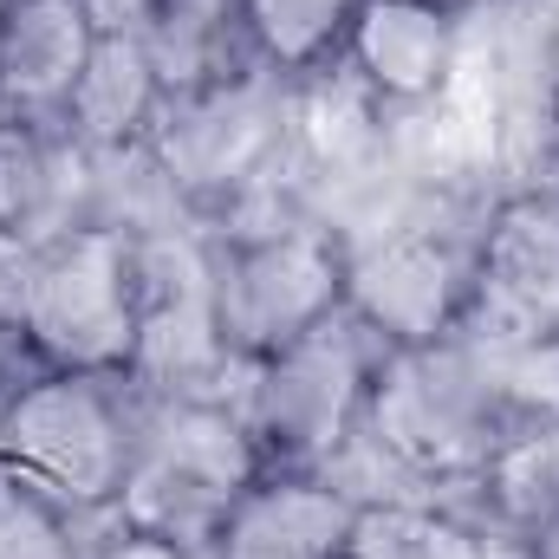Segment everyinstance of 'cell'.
<instances>
[{
  "label": "cell",
  "mask_w": 559,
  "mask_h": 559,
  "mask_svg": "<svg viewBox=\"0 0 559 559\" xmlns=\"http://www.w3.org/2000/svg\"><path fill=\"white\" fill-rule=\"evenodd\" d=\"M20 371V358H13V338H7V319H0V384Z\"/></svg>",
  "instance_id": "23"
},
{
  "label": "cell",
  "mask_w": 559,
  "mask_h": 559,
  "mask_svg": "<svg viewBox=\"0 0 559 559\" xmlns=\"http://www.w3.org/2000/svg\"><path fill=\"white\" fill-rule=\"evenodd\" d=\"M85 222L118 228V235H131V241H150V235L195 228L202 215L182 202V189H176V176L163 169L156 143H131V150L92 156V209H85Z\"/></svg>",
  "instance_id": "19"
},
{
  "label": "cell",
  "mask_w": 559,
  "mask_h": 559,
  "mask_svg": "<svg viewBox=\"0 0 559 559\" xmlns=\"http://www.w3.org/2000/svg\"><path fill=\"white\" fill-rule=\"evenodd\" d=\"M105 20L92 0H7L0 7V118L66 124Z\"/></svg>",
  "instance_id": "12"
},
{
  "label": "cell",
  "mask_w": 559,
  "mask_h": 559,
  "mask_svg": "<svg viewBox=\"0 0 559 559\" xmlns=\"http://www.w3.org/2000/svg\"><path fill=\"white\" fill-rule=\"evenodd\" d=\"M495 189L468 176L411 169L338 222L345 235V312L384 345H429L462 332L475 286V235Z\"/></svg>",
  "instance_id": "2"
},
{
  "label": "cell",
  "mask_w": 559,
  "mask_h": 559,
  "mask_svg": "<svg viewBox=\"0 0 559 559\" xmlns=\"http://www.w3.org/2000/svg\"><path fill=\"white\" fill-rule=\"evenodd\" d=\"M138 411L143 391L131 378L20 365L0 384V468L85 527H105L131 475Z\"/></svg>",
  "instance_id": "5"
},
{
  "label": "cell",
  "mask_w": 559,
  "mask_h": 559,
  "mask_svg": "<svg viewBox=\"0 0 559 559\" xmlns=\"http://www.w3.org/2000/svg\"><path fill=\"white\" fill-rule=\"evenodd\" d=\"M462 59H468V13L436 0H365L332 66L391 124H423L455 98Z\"/></svg>",
  "instance_id": "11"
},
{
  "label": "cell",
  "mask_w": 559,
  "mask_h": 559,
  "mask_svg": "<svg viewBox=\"0 0 559 559\" xmlns=\"http://www.w3.org/2000/svg\"><path fill=\"white\" fill-rule=\"evenodd\" d=\"M462 332L488 345H547L559 338V182H508L481 209L475 286Z\"/></svg>",
  "instance_id": "10"
},
{
  "label": "cell",
  "mask_w": 559,
  "mask_h": 559,
  "mask_svg": "<svg viewBox=\"0 0 559 559\" xmlns=\"http://www.w3.org/2000/svg\"><path fill=\"white\" fill-rule=\"evenodd\" d=\"M436 7H455V13H481V7H495V0H436Z\"/></svg>",
  "instance_id": "24"
},
{
  "label": "cell",
  "mask_w": 559,
  "mask_h": 559,
  "mask_svg": "<svg viewBox=\"0 0 559 559\" xmlns=\"http://www.w3.org/2000/svg\"><path fill=\"white\" fill-rule=\"evenodd\" d=\"M521 423L534 417L514 384V345H488L475 332L384 345L365 436L325 475L358 508L462 501Z\"/></svg>",
  "instance_id": "1"
},
{
  "label": "cell",
  "mask_w": 559,
  "mask_h": 559,
  "mask_svg": "<svg viewBox=\"0 0 559 559\" xmlns=\"http://www.w3.org/2000/svg\"><path fill=\"white\" fill-rule=\"evenodd\" d=\"M358 501L332 475L261 468L202 559H352Z\"/></svg>",
  "instance_id": "14"
},
{
  "label": "cell",
  "mask_w": 559,
  "mask_h": 559,
  "mask_svg": "<svg viewBox=\"0 0 559 559\" xmlns=\"http://www.w3.org/2000/svg\"><path fill=\"white\" fill-rule=\"evenodd\" d=\"M169 92H163V72L150 66L143 39L131 26H105L98 46H92V66L66 105V131L85 156H105V150H131L150 143L156 118H163Z\"/></svg>",
  "instance_id": "15"
},
{
  "label": "cell",
  "mask_w": 559,
  "mask_h": 559,
  "mask_svg": "<svg viewBox=\"0 0 559 559\" xmlns=\"http://www.w3.org/2000/svg\"><path fill=\"white\" fill-rule=\"evenodd\" d=\"M384 338L352 312L312 325L306 338L280 345L267 358L235 371V417L248 429L261 468L280 475H325L371 417Z\"/></svg>",
  "instance_id": "6"
},
{
  "label": "cell",
  "mask_w": 559,
  "mask_h": 559,
  "mask_svg": "<svg viewBox=\"0 0 559 559\" xmlns=\"http://www.w3.org/2000/svg\"><path fill=\"white\" fill-rule=\"evenodd\" d=\"M462 501L508 527L534 559H559V417L521 423Z\"/></svg>",
  "instance_id": "17"
},
{
  "label": "cell",
  "mask_w": 559,
  "mask_h": 559,
  "mask_svg": "<svg viewBox=\"0 0 559 559\" xmlns=\"http://www.w3.org/2000/svg\"><path fill=\"white\" fill-rule=\"evenodd\" d=\"M85 559H202V554H189V547H176V540H156V534H138V527L105 521V527L92 534Z\"/></svg>",
  "instance_id": "22"
},
{
  "label": "cell",
  "mask_w": 559,
  "mask_h": 559,
  "mask_svg": "<svg viewBox=\"0 0 559 559\" xmlns=\"http://www.w3.org/2000/svg\"><path fill=\"white\" fill-rule=\"evenodd\" d=\"M131 384L143 397H228L235 358L215 325L209 222L138 241V352Z\"/></svg>",
  "instance_id": "9"
},
{
  "label": "cell",
  "mask_w": 559,
  "mask_h": 559,
  "mask_svg": "<svg viewBox=\"0 0 559 559\" xmlns=\"http://www.w3.org/2000/svg\"><path fill=\"white\" fill-rule=\"evenodd\" d=\"M0 319L20 365L131 378L138 352V241L98 222L0 261Z\"/></svg>",
  "instance_id": "4"
},
{
  "label": "cell",
  "mask_w": 559,
  "mask_h": 559,
  "mask_svg": "<svg viewBox=\"0 0 559 559\" xmlns=\"http://www.w3.org/2000/svg\"><path fill=\"white\" fill-rule=\"evenodd\" d=\"M286 138H293V79L267 66H248L202 92H176L150 131L163 169L176 176L182 202L202 222H222L261 195H293Z\"/></svg>",
  "instance_id": "8"
},
{
  "label": "cell",
  "mask_w": 559,
  "mask_h": 559,
  "mask_svg": "<svg viewBox=\"0 0 559 559\" xmlns=\"http://www.w3.org/2000/svg\"><path fill=\"white\" fill-rule=\"evenodd\" d=\"M547 176L559 182V124H554V156H547Z\"/></svg>",
  "instance_id": "25"
},
{
  "label": "cell",
  "mask_w": 559,
  "mask_h": 559,
  "mask_svg": "<svg viewBox=\"0 0 559 559\" xmlns=\"http://www.w3.org/2000/svg\"><path fill=\"white\" fill-rule=\"evenodd\" d=\"M98 527L0 468V559H85Z\"/></svg>",
  "instance_id": "21"
},
{
  "label": "cell",
  "mask_w": 559,
  "mask_h": 559,
  "mask_svg": "<svg viewBox=\"0 0 559 559\" xmlns=\"http://www.w3.org/2000/svg\"><path fill=\"white\" fill-rule=\"evenodd\" d=\"M92 209V156L66 124L0 118V261L79 228Z\"/></svg>",
  "instance_id": "13"
},
{
  "label": "cell",
  "mask_w": 559,
  "mask_h": 559,
  "mask_svg": "<svg viewBox=\"0 0 559 559\" xmlns=\"http://www.w3.org/2000/svg\"><path fill=\"white\" fill-rule=\"evenodd\" d=\"M254 475L261 455L235 417V397H143L131 475L111 521L209 554Z\"/></svg>",
  "instance_id": "7"
},
{
  "label": "cell",
  "mask_w": 559,
  "mask_h": 559,
  "mask_svg": "<svg viewBox=\"0 0 559 559\" xmlns=\"http://www.w3.org/2000/svg\"><path fill=\"white\" fill-rule=\"evenodd\" d=\"M209 261L215 325L235 371L345 312V235L293 195H261L209 222Z\"/></svg>",
  "instance_id": "3"
},
{
  "label": "cell",
  "mask_w": 559,
  "mask_h": 559,
  "mask_svg": "<svg viewBox=\"0 0 559 559\" xmlns=\"http://www.w3.org/2000/svg\"><path fill=\"white\" fill-rule=\"evenodd\" d=\"M131 33L143 39L150 66L163 72V92H202L215 79H235L254 59L241 0H138Z\"/></svg>",
  "instance_id": "16"
},
{
  "label": "cell",
  "mask_w": 559,
  "mask_h": 559,
  "mask_svg": "<svg viewBox=\"0 0 559 559\" xmlns=\"http://www.w3.org/2000/svg\"><path fill=\"white\" fill-rule=\"evenodd\" d=\"M365 0H241L248 46L280 79H312L338 59Z\"/></svg>",
  "instance_id": "20"
},
{
  "label": "cell",
  "mask_w": 559,
  "mask_h": 559,
  "mask_svg": "<svg viewBox=\"0 0 559 559\" xmlns=\"http://www.w3.org/2000/svg\"><path fill=\"white\" fill-rule=\"evenodd\" d=\"M352 559H534L475 501H384L358 508Z\"/></svg>",
  "instance_id": "18"
}]
</instances>
